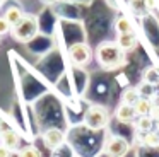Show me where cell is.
<instances>
[{"label": "cell", "mask_w": 159, "mask_h": 157, "mask_svg": "<svg viewBox=\"0 0 159 157\" xmlns=\"http://www.w3.org/2000/svg\"><path fill=\"white\" fill-rule=\"evenodd\" d=\"M94 56H96L98 65L106 72L118 70L127 61V53L121 50L116 41H103V43H99L98 48L94 50Z\"/></svg>", "instance_id": "1"}, {"label": "cell", "mask_w": 159, "mask_h": 157, "mask_svg": "<svg viewBox=\"0 0 159 157\" xmlns=\"http://www.w3.org/2000/svg\"><path fill=\"white\" fill-rule=\"evenodd\" d=\"M39 31V22L38 17L33 14H24L21 20L12 27V38L19 43H29L31 39H34L36 34Z\"/></svg>", "instance_id": "2"}, {"label": "cell", "mask_w": 159, "mask_h": 157, "mask_svg": "<svg viewBox=\"0 0 159 157\" xmlns=\"http://www.w3.org/2000/svg\"><path fill=\"white\" fill-rule=\"evenodd\" d=\"M111 114L104 106L101 104H91L84 114V125L91 132H99L110 125Z\"/></svg>", "instance_id": "3"}, {"label": "cell", "mask_w": 159, "mask_h": 157, "mask_svg": "<svg viewBox=\"0 0 159 157\" xmlns=\"http://www.w3.org/2000/svg\"><path fill=\"white\" fill-rule=\"evenodd\" d=\"M130 152V142L121 135H108L104 140V154L106 157H125Z\"/></svg>", "instance_id": "4"}, {"label": "cell", "mask_w": 159, "mask_h": 157, "mask_svg": "<svg viewBox=\"0 0 159 157\" xmlns=\"http://www.w3.org/2000/svg\"><path fill=\"white\" fill-rule=\"evenodd\" d=\"M93 53L91 46L87 43H74L69 48V58L75 67H86L93 60Z\"/></svg>", "instance_id": "5"}, {"label": "cell", "mask_w": 159, "mask_h": 157, "mask_svg": "<svg viewBox=\"0 0 159 157\" xmlns=\"http://www.w3.org/2000/svg\"><path fill=\"white\" fill-rule=\"evenodd\" d=\"M63 142H65V133L60 128H48L43 133V143H45L50 150H55V149H58V147H62Z\"/></svg>", "instance_id": "6"}, {"label": "cell", "mask_w": 159, "mask_h": 157, "mask_svg": "<svg viewBox=\"0 0 159 157\" xmlns=\"http://www.w3.org/2000/svg\"><path fill=\"white\" fill-rule=\"evenodd\" d=\"M137 118V113H135V108L132 104H125V102H120L115 109V119L121 125H132Z\"/></svg>", "instance_id": "7"}, {"label": "cell", "mask_w": 159, "mask_h": 157, "mask_svg": "<svg viewBox=\"0 0 159 157\" xmlns=\"http://www.w3.org/2000/svg\"><path fill=\"white\" fill-rule=\"evenodd\" d=\"M135 143L147 149H159V132H137L135 130Z\"/></svg>", "instance_id": "8"}, {"label": "cell", "mask_w": 159, "mask_h": 157, "mask_svg": "<svg viewBox=\"0 0 159 157\" xmlns=\"http://www.w3.org/2000/svg\"><path fill=\"white\" fill-rule=\"evenodd\" d=\"M0 142L4 143L7 149H11L12 152H16V150H19V145H21V137H19V133L16 130L5 126V130L0 132Z\"/></svg>", "instance_id": "9"}, {"label": "cell", "mask_w": 159, "mask_h": 157, "mask_svg": "<svg viewBox=\"0 0 159 157\" xmlns=\"http://www.w3.org/2000/svg\"><path fill=\"white\" fill-rule=\"evenodd\" d=\"M116 43L120 44V48L125 51V53H128V51H134L135 48H137L139 38H137V34H135V31H134V33L116 34Z\"/></svg>", "instance_id": "10"}, {"label": "cell", "mask_w": 159, "mask_h": 157, "mask_svg": "<svg viewBox=\"0 0 159 157\" xmlns=\"http://www.w3.org/2000/svg\"><path fill=\"white\" fill-rule=\"evenodd\" d=\"M132 12L137 16H144L149 14L151 10H154V0H128Z\"/></svg>", "instance_id": "11"}, {"label": "cell", "mask_w": 159, "mask_h": 157, "mask_svg": "<svg viewBox=\"0 0 159 157\" xmlns=\"http://www.w3.org/2000/svg\"><path fill=\"white\" fill-rule=\"evenodd\" d=\"M154 118H152L151 114H144V116H137L135 118V121L132 123V126H134V130H137V132H151V130H154Z\"/></svg>", "instance_id": "12"}, {"label": "cell", "mask_w": 159, "mask_h": 157, "mask_svg": "<svg viewBox=\"0 0 159 157\" xmlns=\"http://www.w3.org/2000/svg\"><path fill=\"white\" fill-rule=\"evenodd\" d=\"M115 31H116V34L134 33L135 27H134V22H132L130 17H127V16H118L116 20H115Z\"/></svg>", "instance_id": "13"}, {"label": "cell", "mask_w": 159, "mask_h": 157, "mask_svg": "<svg viewBox=\"0 0 159 157\" xmlns=\"http://www.w3.org/2000/svg\"><path fill=\"white\" fill-rule=\"evenodd\" d=\"M4 16H5V19L11 22V26L14 27L16 24L24 17V12H22V9H21V7H17V5H9L7 9H5Z\"/></svg>", "instance_id": "14"}, {"label": "cell", "mask_w": 159, "mask_h": 157, "mask_svg": "<svg viewBox=\"0 0 159 157\" xmlns=\"http://www.w3.org/2000/svg\"><path fill=\"white\" fill-rule=\"evenodd\" d=\"M140 97V92H139L137 85L135 87H127L121 91V96H120V102H125V104H135V101Z\"/></svg>", "instance_id": "15"}, {"label": "cell", "mask_w": 159, "mask_h": 157, "mask_svg": "<svg viewBox=\"0 0 159 157\" xmlns=\"http://www.w3.org/2000/svg\"><path fill=\"white\" fill-rule=\"evenodd\" d=\"M135 108V113H137V116H144V114H149L151 113V108H152V99L149 97H139L137 101H135L134 104Z\"/></svg>", "instance_id": "16"}, {"label": "cell", "mask_w": 159, "mask_h": 157, "mask_svg": "<svg viewBox=\"0 0 159 157\" xmlns=\"http://www.w3.org/2000/svg\"><path fill=\"white\" fill-rule=\"evenodd\" d=\"M142 80L149 82V84H152V85L157 87L159 85V72H157V68H156L154 65H152V67H147L144 70V74H142Z\"/></svg>", "instance_id": "17"}, {"label": "cell", "mask_w": 159, "mask_h": 157, "mask_svg": "<svg viewBox=\"0 0 159 157\" xmlns=\"http://www.w3.org/2000/svg\"><path fill=\"white\" fill-rule=\"evenodd\" d=\"M139 92H140L142 97H149V99H154V96L157 94V91H156V85L149 84V82H144L140 80V84L137 85Z\"/></svg>", "instance_id": "18"}, {"label": "cell", "mask_w": 159, "mask_h": 157, "mask_svg": "<svg viewBox=\"0 0 159 157\" xmlns=\"http://www.w3.org/2000/svg\"><path fill=\"white\" fill-rule=\"evenodd\" d=\"M19 157H41V152L36 147L29 145L24 147V149H19Z\"/></svg>", "instance_id": "19"}, {"label": "cell", "mask_w": 159, "mask_h": 157, "mask_svg": "<svg viewBox=\"0 0 159 157\" xmlns=\"http://www.w3.org/2000/svg\"><path fill=\"white\" fill-rule=\"evenodd\" d=\"M11 31H12L11 22L5 19V16H0V36H5V34H9Z\"/></svg>", "instance_id": "20"}, {"label": "cell", "mask_w": 159, "mask_h": 157, "mask_svg": "<svg viewBox=\"0 0 159 157\" xmlns=\"http://www.w3.org/2000/svg\"><path fill=\"white\" fill-rule=\"evenodd\" d=\"M149 114L154 118V121H157V119H159V106L152 102V108H151V113H149Z\"/></svg>", "instance_id": "21"}, {"label": "cell", "mask_w": 159, "mask_h": 157, "mask_svg": "<svg viewBox=\"0 0 159 157\" xmlns=\"http://www.w3.org/2000/svg\"><path fill=\"white\" fill-rule=\"evenodd\" d=\"M11 154H12V150L11 149H7V147L2 143L0 145V157H11Z\"/></svg>", "instance_id": "22"}, {"label": "cell", "mask_w": 159, "mask_h": 157, "mask_svg": "<svg viewBox=\"0 0 159 157\" xmlns=\"http://www.w3.org/2000/svg\"><path fill=\"white\" fill-rule=\"evenodd\" d=\"M154 130H156V132H159V119L156 121V125H154Z\"/></svg>", "instance_id": "23"}, {"label": "cell", "mask_w": 159, "mask_h": 157, "mask_svg": "<svg viewBox=\"0 0 159 157\" xmlns=\"http://www.w3.org/2000/svg\"><path fill=\"white\" fill-rule=\"evenodd\" d=\"M154 67H156V68H157V72H159V61H157V63H156V65H154Z\"/></svg>", "instance_id": "24"}, {"label": "cell", "mask_w": 159, "mask_h": 157, "mask_svg": "<svg viewBox=\"0 0 159 157\" xmlns=\"http://www.w3.org/2000/svg\"><path fill=\"white\" fill-rule=\"evenodd\" d=\"M2 3H4V0H0V7H2Z\"/></svg>", "instance_id": "25"}, {"label": "cell", "mask_w": 159, "mask_h": 157, "mask_svg": "<svg viewBox=\"0 0 159 157\" xmlns=\"http://www.w3.org/2000/svg\"><path fill=\"white\" fill-rule=\"evenodd\" d=\"M45 2H53V0H45Z\"/></svg>", "instance_id": "26"}]
</instances>
